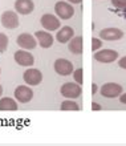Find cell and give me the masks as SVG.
<instances>
[{"label":"cell","instance_id":"7a4b0ae2","mask_svg":"<svg viewBox=\"0 0 126 146\" xmlns=\"http://www.w3.org/2000/svg\"><path fill=\"white\" fill-rule=\"evenodd\" d=\"M54 12L57 13V16L61 20H69L74 15V8L72 7L70 3L66 1H57L54 5Z\"/></svg>","mask_w":126,"mask_h":146},{"label":"cell","instance_id":"ba28073f","mask_svg":"<svg viewBox=\"0 0 126 146\" xmlns=\"http://www.w3.org/2000/svg\"><path fill=\"white\" fill-rule=\"evenodd\" d=\"M118 58V52L114 49H102L94 53V60L102 64H109Z\"/></svg>","mask_w":126,"mask_h":146},{"label":"cell","instance_id":"5bb4252c","mask_svg":"<svg viewBox=\"0 0 126 146\" xmlns=\"http://www.w3.org/2000/svg\"><path fill=\"white\" fill-rule=\"evenodd\" d=\"M74 37V29L69 25H65L61 29H58L57 33H56V40H57L60 44H66L69 42L72 38Z\"/></svg>","mask_w":126,"mask_h":146},{"label":"cell","instance_id":"277c9868","mask_svg":"<svg viewBox=\"0 0 126 146\" xmlns=\"http://www.w3.org/2000/svg\"><path fill=\"white\" fill-rule=\"evenodd\" d=\"M99 92L106 98H115V97H119L122 94V86L119 84H115V82H107V84H103L101 86Z\"/></svg>","mask_w":126,"mask_h":146},{"label":"cell","instance_id":"d4e9b609","mask_svg":"<svg viewBox=\"0 0 126 146\" xmlns=\"http://www.w3.org/2000/svg\"><path fill=\"white\" fill-rule=\"evenodd\" d=\"M119 102L126 105V93H123V94H121V96H119Z\"/></svg>","mask_w":126,"mask_h":146},{"label":"cell","instance_id":"ac0fdd59","mask_svg":"<svg viewBox=\"0 0 126 146\" xmlns=\"http://www.w3.org/2000/svg\"><path fill=\"white\" fill-rule=\"evenodd\" d=\"M60 109L64 111L66 110H73V111H78L80 110V106H78V104H77L76 101L73 100H65L61 102V106H60Z\"/></svg>","mask_w":126,"mask_h":146},{"label":"cell","instance_id":"4316f807","mask_svg":"<svg viewBox=\"0 0 126 146\" xmlns=\"http://www.w3.org/2000/svg\"><path fill=\"white\" fill-rule=\"evenodd\" d=\"M97 88H98V86H97L95 84H93V85H92V94H94V93L97 92Z\"/></svg>","mask_w":126,"mask_h":146},{"label":"cell","instance_id":"e0dca14e","mask_svg":"<svg viewBox=\"0 0 126 146\" xmlns=\"http://www.w3.org/2000/svg\"><path fill=\"white\" fill-rule=\"evenodd\" d=\"M0 110H17V102L13 98L3 97V98H0Z\"/></svg>","mask_w":126,"mask_h":146},{"label":"cell","instance_id":"83f0119b","mask_svg":"<svg viewBox=\"0 0 126 146\" xmlns=\"http://www.w3.org/2000/svg\"><path fill=\"white\" fill-rule=\"evenodd\" d=\"M1 94H3V88H1V85H0V97H1Z\"/></svg>","mask_w":126,"mask_h":146},{"label":"cell","instance_id":"484cf974","mask_svg":"<svg viewBox=\"0 0 126 146\" xmlns=\"http://www.w3.org/2000/svg\"><path fill=\"white\" fill-rule=\"evenodd\" d=\"M66 1H69V3H72V4H80V3H82V0H66Z\"/></svg>","mask_w":126,"mask_h":146},{"label":"cell","instance_id":"4fadbf2b","mask_svg":"<svg viewBox=\"0 0 126 146\" xmlns=\"http://www.w3.org/2000/svg\"><path fill=\"white\" fill-rule=\"evenodd\" d=\"M34 37L37 38L38 45L44 48V49H48V48L53 45V36L48 31H37L34 33Z\"/></svg>","mask_w":126,"mask_h":146},{"label":"cell","instance_id":"d6986e66","mask_svg":"<svg viewBox=\"0 0 126 146\" xmlns=\"http://www.w3.org/2000/svg\"><path fill=\"white\" fill-rule=\"evenodd\" d=\"M73 78H74V81L77 84L82 85V82H84V70H82V68L73 70Z\"/></svg>","mask_w":126,"mask_h":146},{"label":"cell","instance_id":"9a60e30c","mask_svg":"<svg viewBox=\"0 0 126 146\" xmlns=\"http://www.w3.org/2000/svg\"><path fill=\"white\" fill-rule=\"evenodd\" d=\"M15 9L20 15H29L34 9V4L32 0H16Z\"/></svg>","mask_w":126,"mask_h":146},{"label":"cell","instance_id":"f1b7e54d","mask_svg":"<svg viewBox=\"0 0 126 146\" xmlns=\"http://www.w3.org/2000/svg\"><path fill=\"white\" fill-rule=\"evenodd\" d=\"M123 16L126 17V8H123Z\"/></svg>","mask_w":126,"mask_h":146},{"label":"cell","instance_id":"7c38bea8","mask_svg":"<svg viewBox=\"0 0 126 146\" xmlns=\"http://www.w3.org/2000/svg\"><path fill=\"white\" fill-rule=\"evenodd\" d=\"M99 37L106 41H115L123 37V32L119 28H105L99 31Z\"/></svg>","mask_w":126,"mask_h":146},{"label":"cell","instance_id":"ffe728a7","mask_svg":"<svg viewBox=\"0 0 126 146\" xmlns=\"http://www.w3.org/2000/svg\"><path fill=\"white\" fill-rule=\"evenodd\" d=\"M7 48H8V36L0 32V52H4Z\"/></svg>","mask_w":126,"mask_h":146},{"label":"cell","instance_id":"5b68a950","mask_svg":"<svg viewBox=\"0 0 126 146\" xmlns=\"http://www.w3.org/2000/svg\"><path fill=\"white\" fill-rule=\"evenodd\" d=\"M0 21H1V25L7 29H15V28L19 27V17H17V13L13 11H5L1 13V17H0Z\"/></svg>","mask_w":126,"mask_h":146},{"label":"cell","instance_id":"30bf717a","mask_svg":"<svg viewBox=\"0 0 126 146\" xmlns=\"http://www.w3.org/2000/svg\"><path fill=\"white\" fill-rule=\"evenodd\" d=\"M54 72L60 76H69L73 73V64L66 58H57L54 61Z\"/></svg>","mask_w":126,"mask_h":146},{"label":"cell","instance_id":"f546056e","mask_svg":"<svg viewBox=\"0 0 126 146\" xmlns=\"http://www.w3.org/2000/svg\"><path fill=\"white\" fill-rule=\"evenodd\" d=\"M0 72H1V69H0Z\"/></svg>","mask_w":126,"mask_h":146},{"label":"cell","instance_id":"44dd1931","mask_svg":"<svg viewBox=\"0 0 126 146\" xmlns=\"http://www.w3.org/2000/svg\"><path fill=\"white\" fill-rule=\"evenodd\" d=\"M101 45H102L101 38H97V37H93L92 38V50H93V52H97V50L101 48Z\"/></svg>","mask_w":126,"mask_h":146},{"label":"cell","instance_id":"6da1fadb","mask_svg":"<svg viewBox=\"0 0 126 146\" xmlns=\"http://www.w3.org/2000/svg\"><path fill=\"white\" fill-rule=\"evenodd\" d=\"M60 93L65 98H78L82 93V89L77 82H65L60 89Z\"/></svg>","mask_w":126,"mask_h":146},{"label":"cell","instance_id":"8fae6325","mask_svg":"<svg viewBox=\"0 0 126 146\" xmlns=\"http://www.w3.org/2000/svg\"><path fill=\"white\" fill-rule=\"evenodd\" d=\"M13 58H15V61L17 62L20 66H32L34 62L33 56H32L27 49H21V50L15 52Z\"/></svg>","mask_w":126,"mask_h":146},{"label":"cell","instance_id":"cb8c5ba5","mask_svg":"<svg viewBox=\"0 0 126 146\" xmlns=\"http://www.w3.org/2000/svg\"><path fill=\"white\" fill-rule=\"evenodd\" d=\"M101 109H102V106H101V105L99 104H97V102H92V110H101Z\"/></svg>","mask_w":126,"mask_h":146},{"label":"cell","instance_id":"9c48e42d","mask_svg":"<svg viewBox=\"0 0 126 146\" xmlns=\"http://www.w3.org/2000/svg\"><path fill=\"white\" fill-rule=\"evenodd\" d=\"M16 42L20 48L23 49H27V50H31V49H34L37 46V38L34 36L29 35V33H21V35L17 36L16 38Z\"/></svg>","mask_w":126,"mask_h":146},{"label":"cell","instance_id":"8992f818","mask_svg":"<svg viewBox=\"0 0 126 146\" xmlns=\"http://www.w3.org/2000/svg\"><path fill=\"white\" fill-rule=\"evenodd\" d=\"M15 98L20 104H27L33 98V90L29 88V85H19L15 89Z\"/></svg>","mask_w":126,"mask_h":146},{"label":"cell","instance_id":"52a82bcc","mask_svg":"<svg viewBox=\"0 0 126 146\" xmlns=\"http://www.w3.org/2000/svg\"><path fill=\"white\" fill-rule=\"evenodd\" d=\"M23 78L25 81V84L29 86H36V85L41 84L42 81V73L36 68H29L24 72Z\"/></svg>","mask_w":126,"mask_h":146},{"label":"cell","instance_id":"3957f363","mask_svg":"<svg viewBox=\"0 0 126 146\" xmlns=\"http://www.w3.org/2000/svg\"><path fill=\"white\" fill-rule=\"evenodd\" d=\"M40 23L46 31H58L60 27H61V23H60V17H56L52 13H44L40 19Z\"/></svg>","mask_w":126,"mask_h":146},{"label":"cell","instance_id":"7402d4cb","mask_svg":"<svg viewBox=\"0 0 126 146\" xmlns=\"http://www.w3.org/2000/svg\"><path fill=\"white\" fill-rule=\"evenodd\" d=\"M110 3H111V5H113V7L119 8V9L126 8V0H111Z\"/></svg>","mask_w":126,"mask_h":146},{"label":"cell","instance_id":"2e32d148","mask_svg":"<svg viewBox=\"0 0 126 146\" xmlns=\"http://www.w3.org/2000/svg\"><path fill=\"white\" fill-rule=\"evenodd\" d=\"M68 49L73 54H82V52H84V38H82V36H74L68 42Z\"/></svg>","mask_w":126,"mask_h":146},{"label":"cell","instance_id":"603a6c76","mask_svg":"<svg viewBox=\"0 0 126 146\" xmlns=\"http://www.w3.org/2000/svg\"><path fill=\"white\" fill-rule=\"evenodd\" d=\"M118 66L119 68H122V69H126V56L118 60Z\"/></svg>","mask_w":126,"mask_h":146}]
</instances>
